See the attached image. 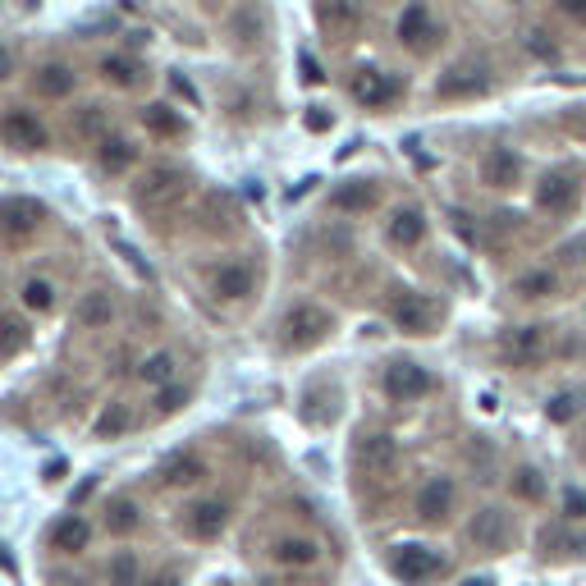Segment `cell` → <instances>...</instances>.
Instances as JSON below:
<instances>
[{
	"mask_svg": "<svg viewBox=\"0 0 586 586\" xmlns=\"http://www.w3.org/2000/svg\"><path fill=\"white\" fill-rule=\"evenodd\" d=\"M188 197V174L174 170V165H156V170L142 174V184L133 188V207L147 211V216H165Z\"/></svg>",
	"mask_w": 586,
	"mask_h": 586,
	"instance_id": "obj_1",
	"label": "cell"
},
{
	"mask_svg": "<svg viewBox=\"0 0 586 586\" xmlns=\"http://www.w3.org/2000/svg\"><path fill=\"white\" fill-rule=\"evenodd\" d=\"M390 573L408 586H426L431 577L445 573V554L431 550V545H399L390 554Z\"/></svg>",
	"mask_w": 586,
	"mask_h": 586,
	"instance_id": "obj_2",
	"label": "cell"
},
{
	"mask_svg": "<svg viewBox=\"0 0 586 586\" xmlns=\"http://www.w3.org/2000/svg\"><path fill=\"white\" fill-rule=\"evenodd\" d=\"M335 330L326 307H312V303H298L289 316H284V348H312Z\"/></svg>",
	"mask_w": 586,
	"mask_h": 586,
	"instance_id": "obj_3",
	"label": "cell"
},
{
	"mask_svg": "<svg viewBox=\"0 0 586 586\" xmlns=\"http://www.w3.org/2000/svg\"><path fill=\"white\" fill-rule=\"evenodd\" d=\"M431 390H435V376L426 367H417V362H390L385 367V394L394 403H417Z\"/></svg>",
	"mask_w": 586,
	"mask_h": 586,
	"instance_id": "obj_4",
	"label": "cell"
},
{
	"mask_svg": "<svg viewBox=\"0 0 586 586\" xmlns=\"http://www.w3.org/2000/svg\"><path fill=\"white\" fill-rule=\"evenodd\" d=\"M229 527V504L216 500V495H207V500H193L184 509V532L193 536V541H220Z\"/></svg>",
	"mask_w": 586,
	"mask_h": 586,
	"instance_id": "obj_5",
	"label": "cell"
},
{
	"mask_svg": "<svg viewBox=\"0 0 586 586\" xmlns=\"http://www.w3.org/2000/svg\"><path fill=\"white\" fill-rule=\"evenodd\" d=\"M504 358L513 362V367H532V362L545 358V348H550V335H545V326H513L504 330Z\"/></svg>",
	"mask_w": 586,
	"mask_h": 586,
	"instance_id": "obj_6",
	"label": "cell"
},
{
	"mask_svg": "<svg viewBox=\"0 0 586 586\" xmlns=\"http://www.w3.org/2000/svg\"><path fill=\"white\" fill-rule=\"evenodd\" d=\"M0 138L10 142L14 152H42L46 147V124L37 120L33 110H10L0 120Z\"/></svg>",
	"mask_w": 586,
	"mask_h": 586,
	"instance_id": "obj_7",
	"label": "cell"
},
{
	"mask_svg": "<svg viewBox=\"0 0 586 586\" xmlns=\"http://www.w3.org/2000/svg\"><path fill=\"white\" fill-rule=\"evenodd\" d=\"M348 92H353V101L358 106H367V110H380V106H390L394 97H399V83H394L385 69H358L353 74V83H348Z\"/></svg>",
	"mask_w": 586,
	"mask_h": 586,
	"instance_id": "obj_8",
	"label": "cell"
},
{
	"mask_svg": "<svg viewBox=\"0 0 586 586\" xmlns=\"http://www.w3.org/2000/svg\"><path fill=\"white\" fill-rule=\"evenodd\" d=\"M390 316H394V326H399V330H408V335H426V330L435 326V307L426 303L422 293H413V289L394 293Z\"/></svg>",
	"mask_w": 586,
	"mask_h": 586,
	"instance_id": "obj_9",
	"label": "cell"
},
{
	"mask_svg": "<svg viewBox=\"0 0 586 586\" xmlns=\"http://www.w3.org/2000/svg\"><path fill=\"white\" fill-rule=\"evenodd\" d=\"M454 500H458V490L449 477H431L422 490H417V518L422 522H445L449 513H454Z\"/></svg>",
	"mask_w": 586,
	"mask_h": 586,
	"instance_id": "obj_10",
	"label": "cell"
},
{
	"mask_svg": "<svg viewBox=\"0 0 586 586\" xmlns=\"http://www.w3.org/2000/svg\"><path fill=\"white\" fill-rule=\"evenodd\" d=\"M353 454H358V467L367 477H390L394 463H399V445H394L390 435H362Z\"/></svg>",
	"mask_w": 586,
	"mask_h": 586,
	"instance_id": "obj_11",
	"label": "cell"
},
{
	"mask_svg": "<svg viewBox=\"0 0 586 586\" xmlns=\"http://www.w3.org/2000/svg\"><path fill=\"white\" fill-rule=\"evenodd\" d=\"M394 33H399V42L408 46V51H426V46L440 37V28H435L426 5H408V10L399 14V23H394Z\"/></svg>",
	"mask_w": 586,
	"mask_h": 586,
	"instance_id": "obj_12",
	"label": "cell"
},
{
	"mask_svg": "<svg viewBox=\"0 0 586 586\" xmlns=\"http://www.w3.org/2000/svg\"><path fill=\"white\" fill-rule=\"evenodd\" d=\"M252 289H257V275H252L248 261H225V266L211 275V293L225 298V303H243Z\"/></svg>",
	"mask_w": 586,
	"mask_h": 586,
	"instance_id": "obj_13",
	"label": "cell"
},
{
	"mask_svg": "<svg viewBox=\"0 0 586 586\" xmlns=\"http://www.w3.org/2000/svg\"><path fill=\"white\" fill-rule=\"evenodd\" d=\"M486 87H490L486 65L467 60V65H454V69H449V74L435 83V92H440V97H481Z\"/></svg>",
	"mask_w": 586,
	"mask_h": 586,
	"instance_id": "obj_14",
	"label": "cell"
},
{
	"mask_svg": "<svg viewBox=\"0 0 586 586\" xmlns=\"http://www.w3.org/2000/svg\"><path fill=\"white\" fill-rule=\"evenodd\" d=\"M46 211L28 197H10V202H0V234H10V239H28L37 225H42Z\"/></svg>",
	"mask_w": 586,
	"mask_h": 586,
	"instance_id": "obj_15",
	"label": "cell"
},
{
	"mask_svg": "<svg viewBox=\"0 0 586 586\" xmlns=\"http://www.w3.org/2000/svg\"><path fill=\"white\" fill-rule=\"evenodd\" d=\"M481 179H486L490 188H513L522 179L518 152H509V147H490L486 161H481Z\"/></svg>",
	"mask_w": 586,
	"mask_h": 586,
	"instance_id": "obj_16",
	"label": "cell"
},
{
	"mask_svg": "<svg viewBox=\"0 0 586 586\" xmlns=\"http://www.w3.org/2000/svg\"><path fill=\"white\" fill-rule=\"evenodd\" d=\"M385 239H390L394 248H417V243L426 239V216L417 207H399L390 216V225H385Z\"/></svg>",
	"mask_w": 586,
	"mask_h": 586,
	"instance_id": "obj_17",
	"label": "cell"
},
{
	"mask_svg": "<svg viewBox=\"0 0 586 586\" xmlns=\"http://www.w3.org/2000/svg\"><path fill=\"white\" fill-rule=\"evenodd\" d=\"M74 321L83 330H106L110 321H115V298H110L106 289L83 293V298H78V307H74Z\"/></svg>",
	"mask_w": 586,
	"mask_h": 586,
	"instance_id": "obj_18",
	"label": "cell"
},
{
	"mask_svg": "<svg viewBox=\"0 0 586 586\" xmlns=\"http://www.w3.org/2000/svg\"><path fill=\"white\" fill-rule=\"evenodd\" d=\"M472 541H477L481 550H504V545L513 541L509 518H504L500 509H481L477 518H472Z\"/></svg>",
	"mask_w": 586,
	"mask_h": 586,
	"instance_id": "obj_19",
	"label": "cell"
},
{
	"mask_svg": "<svg viewBox=\"0 0 586 586\" xmlns=\"http://www.w3.org/2000/svg\"><path fill=\"white\" fill-rule=\"evenodd\" d=\"M74 87H78V74L69 65H55V60L33 74V92L37 97H46V101H65Z\"/></svg>",
	"mask_w": 586,
	"mask_h": 586,
	"instance_id": "obj_20",
	"label": "cell"
},
{
	"mask_svg": "<svg viewBox=\"0 0 586 586\" xmlns=\"http://www.w3.org/2000/svg\"><path fill=\"white\" fill-rule=\"evenodd\" d=\"M87 541H92V522H87L83 513H69V518H60L51 527V545L60 554H83Z\"/></svg>",
	"mask_w": 586,
	"mask_h": 586,
	"instance_id": "obj_21",
	"label": "cell"
},
{
	"mask_svg": "<svg viewBox=\"0 0 586 586\" xmlns=\"http://www.w3.org/2000/svg\"><path fill=\"white\" fill-rule=\"evenodd\" d=\"M568 202H573V174H564V170L541 174V184H536V207L568 211Z\"/></svg>",
	"mask_w": 586,
	"mask_h": 586,
	"instance_id": "obj_22",
	"label": "cell"
},
{
	"mask_svg": "<svg viewBox=\"0 0 586 586\" xmlns=\"http://www.w3.org/2000/svg\"><path fill=\"white\" fill-rule=\"evenodd\" d=\"M275 564H284V568H312L316 564V541H307V536H280L275 541Z\"/></svg>",
	"mask_w": 586,
	"mask_h": 586,
	"instance_id": "obj_23",
	"label": "cell"
},
{
	"mask_svg": "<svg viewBox=\"0 0 586 586\" xmlns=\"http://www.w3.org/2000/svg\"><path fill=\"white\" fill-rule=\"evenodd\" d=\"M330 207L348 211V216L371 211V207H376V188H371L367 179H353V184H344V188H335V193H330Z\"/></svg>",
	"mask_w": 586,
	"mask_h": 586,
	"instance_id": "obj_24",
	"label": "cell"
},
{
	"mask_svg": "<svg viewBox=\"0 0 586 586\" xmlns=\"http://www.w3.org/2000/svg\"><path fill=\"white\" fill-rule=\"evenodd\" d=\"M165 486H174V490H184V486H197V481H207V463L197 454H179V458H170L165 463Z\"/></svg>",
	"mask_w": 586,
	"mask_h": 586,
	"instance_id": "obj_25",
	"label": "cell"
},
{
	"mask_svg": "<svg viewBox=\"0 0 586 586\" xmlns=\"http://www.w3.org/2000/svg\"><path fill=\"white\" fill-rule=\"evenodd\" d=\"M138 522H142L138 500L120 495V500H110V504H106V532H110V536H129V532H138Z\"/></svg>",
	"mask_w": 586,
	"mask_h": 586,
	"instance_id": "obj_26",
	"label": "cell"
},
{
	"mask_svg": "<svg viewBox=\"0 0 586 586\" xmlns=\"http://www.w3.org/2000/svg\"><path fill=\"white\" fill-rule=\"evenodd\" d=\"M174 367H179V358H174L170 348H161V353H152V358H142L138 380L142 385H152V390H165V385L174 380Z\"/></svg>",
	"mask_w": 586,
	"mask_h": 586,
	"instance_id": "obj_27",
	"label": "cell"
},
{
	"mask_svg": "<svg viewBox=\"0 0 586 586\" xmlns=\"http://www.w3.org/2000/svg\"><path fill=\"white\" fill-rule=\"evenodd\" d=\"M142 577V564H138V554L133 550H115L106 559V582L110 586H138Z\"/></svg>",
	"mask_w": 586,
	"mask_h": 586,
	"instance_id": "obj_28",
	"label": "cell"
},
{
	"mask_svg": "<svg viewBox=\"0 0 586 586\" xmlns=\"http://www.w3.org/2000/svg\"><path fill=\"white\" fill-rule=\"evenodd\" d=\"M97 156H101V170L120 174V170H129L138 152H133V142H129V138H120V133L110 138V133H106V138H101V152H97Z\"/></svg>",
	"mask_w": 586,
	"mask_h": 586,
	"instance_id": "obj_29",
	"label": "cell"
},
{
	"mask_svg": "<svg viewBox=\"0 0 586 586\" xmlns=\"http://www.w3.org/2000/svg\"><path fill=\"white\" fill-rule=\"evenodd\" d=\"M142 129L161 133V138H179V133H184V120H179L170 106H161V101H156V106H142Z\"/></svg>",
	"mask_w": 586,
	"mask_h": 586,
	"instance_id": "obj_30",
	"label": "cell"
},
{
	"mask_svg": "<svg viewBox=\"0 0 586 586\" xmlns=\"http://www.w3.org/2000/svg\"><path fill=\"white\" fill-rule=\"evenodd\" d=\"M513 293L518 298H554L559 293V275L554 271H527L513 280Z\"/></svg>",
	"mask_w": 586,
	"mask_h": 586,
	"instance_id": "obj_31",
	"label": "cell"
},
{
	"mask_svg": "<svg viewBox=\"0 0 586 586\" xmlns=\"http://www.w3.org/2000/svg\"><path fill=\"white\" fill-rule=\"evenodd\" d=\"M101 74H106V83H115V87H138L142 69H138V60H129V55H106V60H101Z\"/></svg>",
	"mask_w": 586,
	"mask_h": 586,
	"instance_id": "obj_32",
	"label": "cell"
},
{
	"mask_svg": "<svg viewBox=\"0 0 586 586\" xmlns=\"http://www.w3.org/2000/svg\"><path fill=\"white\" fill-rule=\"evenodd\" d=\"M133 426V413L129 403H110L106 413L97 417V440H115V435H124Z\"/></svg>",
	"mask_w": 586,
	"mask_h": 586,
	"instance_id": "obj_33",
	"label": "cell"
},
{
	"mask_svg": "<svg viewBox=\"0 0 586 586\" xmlns=\"http://www.w3.org/2000/svg\"><path fill=\"white\" fill-rule=\"evenodd\" d=\"M513 495H518V500H545V477L541 472H536V467H518V472H513Z\"/></svg>",
	"mask_w": 586,
	"mask_h": 586,
	"instance_id": "obj_34",
	"label": "cell"
},
{
	"mask_svg": "<svg viewBox=\"0 0 586 586\" xmlns=\"http://www.w3.org/2000/svg\"><path fill=\"white\" fill-rule=\"evenodd\" d=\"M23 307H28V312H51V307H55L51 280H28V284H23Z\"/></svg>",
	"mask_w": 586,
	"mask_h": 586,
	"instance_id": "obj_35",
	"label": "cell"
},
{
	"mask_svg": "<svg viewBox=\"0 0 586 586\" xmlns=\"http://www.w3.org/2000/svg\"><path fill=\"white\" fill-rule=\"evenodd\" d=\"M577 413H582V403H577V394H554V399H550V408H545V417H550L554 426L573 422Z\"/></svg>",
	"mask_w": 586,
	"mask_h": 586,
	"instance_id": "obj_36",
	"label": "cell"
},
{
	"mask_svg": "<svg viewBox=\"0 0 586 586\" xmlns=\"http://www.w3.org/2000/svg\"><path fill=\"white\" fill-rule=\"evenodd\" d=\"M316 19L326 23V28H348V23H358V10L353 5H321Z\"/></svg>",
	"mask_w": 586,
	"mask_h": 586,
	"instance_id": "obj_37",
	"label": "cell"
},
{
	"mask_svg": "<svg viewBox=\"0 0 586 586\" xmlns=\"http://www.w3.org/2000/svg\"><path fill=\"white\" fill-rule=\"evenodd\" d=\"M101 124H106V110L101 106H83L74 120V133H83V138H92V133H101Z\"/></svg>",
	"mask_w": 586,
	"mask_h": 586,
	"instance_id": "obj_38",
	"label": "cell"
},
{
	"mask_svg": "<svg viewBox=\"0 0 586 586\" xmlns=\"http://www.w3.org/2000/svg\"><path fill=\"white\" fill-rule=\"evenodd\" d=\"M564 518L586 522V490L582 486H564Z\"/></svg>",
	"mask_w": 586,
	"mask_h": 586,
	"instance_id": "obj_39",
	"label": "cell"
},
{
	"mask_svg": "<svg viewBox=\"0 0 586 586\" xmlns=\"http://www.w3.org/2000/svg\"><path fill=\"white\" fill-rule=\"evenodd\" d=\"M188 403V390H174V385H165L161 394H156V413H179Z\"/></svg>",
	"mask_w": 586,
	"mask_h": 586,
	"instance_id": "obj_40",
	"label": "cell"
},
{
	"mask_svg": "<svg viewBox=\"0 0 586 586\" xmlns=\"http://www.w3.org/2000/svg\"><path fill=\"white\" fill-rule=\"evenodd\" d=\"M527 51H536V55H545V60H550L554 46L545 42V33H527Z\"/></svg>",
	"mask_w": 586,
	"mask_h": 586,
	"instance_id": "obj_41",
	"label": "cell"
},
{
	"mask_svg": "<svg viewBox=\"0 0 586 586\" xmlns=\"http://www.w3.org/2000/svg\"><path fill=\"white\" fill-rule=\"evenodd\" d=\"M170 83H174V92H179V97H188V101H193V106H197V92H193V83H188L184 74H174Z\"/></svg>",
	"mask_w": 586,
	"mask_h": 586,
	"instance_id": "obj_42",
	"label": "cell"
},
{
	"mask_svg": "<svg viewBox=\"0 0 586 586\" xmlns=\"http://www.w3.org/2000/svg\"><path fill=\"white\" fill-rule=\"evenodd\" d=\"M10 69H14V60H10V51H0V83L10 78Z\"/></svg>",
	"mask_w": 586,
	"mask_h": 586,
	"instance_id": "obj_43",
	"label": "cell"
},
{
	"mask_svg": "<svg viewBox=\"0 0 586 586\" xmlns=\"http://www.w3.org/2000/svg\"><path fill=\"white\" fill-rule=\"evenodd\" d=\"M564 14H573V19H586V5H564Z\"/></svg>",
	"mask_w": 586,
	"mask_h": 586,
	"instance_id": "obj_44",
	"label": "cell"
}]
</instances>
